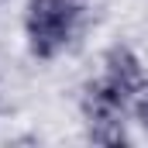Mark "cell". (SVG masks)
Listing matches in <instances>:
<instances>
[{
    "mask_svg": "<svg viewBox=\"0 0 148 148\" xmlns=\"http://www.w3.org/2000/svg\"><path fill=\"white\" fill-rule=\"evenodd\" d=\"M86 0H24V45L38 62L59 59L83 28Z\"/></svg>",
    "mask_w": 148,
    "mask_h": 148,
    "instance_id": "cell-1",
    "label": "cell"
},
{
    "mask_svg": "<svg viewBox=\"0 0 148 148\" xmlns=\"http://www.w3.org/2000/svg\"><path fill=\"white\" fill-rule=\"evenodd\" d=\"M100 79L114 86L124 100H134V93L141 90V83L148 79L145 73V62H141V55L131 48V45H124V41H114L103 48V59H100Z\"/></svg>",
    "mask_w": 148,
    "mask_h": 148,
    "instance_id": "cell-2",
    "label": "cell"
},
{
    "mask_svg": "<svg viewBox=\"0 0 148 148\" xmlns=\"http://www.w3.org/2000/svg\"><path fill=\"white\" fill-rule=\"evenodd\" d=\"M131 124L148 138V79L141 83V90H138L134 100H131Z\"/></svg>",
    "mask_w": 148,
    "mask_h": 148,
    "instance_id": "cell-3",
    "label": "cell"
}]
</instances>
